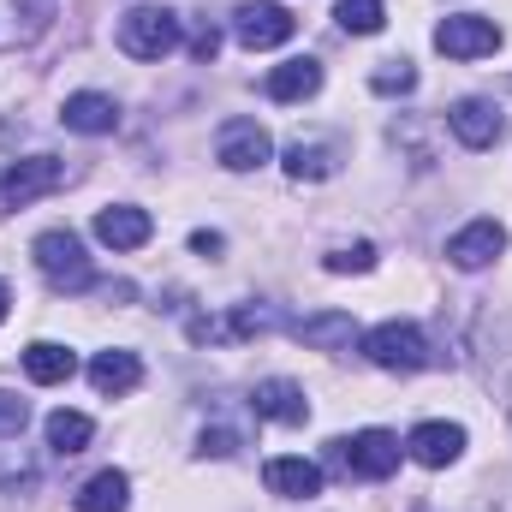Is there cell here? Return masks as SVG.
<instances>
[{
    "instance_id": "cell-1",
    "label": "cell",
    "mask_w": 512,
    "mask_h": 512,
    "mask_svg": "<svg viewBox=\"0 0 512 512\" xmlns=\"http://www.w3.org/2000/svg\"><path fill=\"white\" fill-rule=\"evenodd\" d=\"M36 268L48 274L54 292H90V286H96V268H90V256H84V239L66 233V227H54V233L36 239Z\"/></svg>"
},
{
    "instance_id": "cell-2",
    "label": "cell",
    "mask_w": 512,
    "mask_h": 512,
    "mask_svg": "<svg viewBox=\"0 0 512 512\" xmlns=\"http://www.w3.org/2000/svg\"><path fill=\"white\" fill-rule=\"evenodd\" d=\"M399 441L387 435V429H358V435H346V441H328V459L346 471V477H370V483H382L399 471Z\"/></svg>"
},
{
    "instance_id": "cell-3",
    "label": "cell",
    "mask_w": 512,
    "mask_h": 512,
    "mask_svg": "<svg viewBox=\"0 0 512 512\" xmlns=\"http://www.w3.org/2000/svg\"><path fill=\"white\" fill-rule=\"evenodd\" d=\"M364 358H370L376 370L411 376V370H423V364H429V340H423V328H417V322H382V328H370V334H364Z\"/></svg>"
},
{
    "instance_id": "cell-4",
    "label": "cell",
    "mask_w": 512,
    "mask_h": 512,
    "mask_svg": "<svg viewBox=\"0 0 512 512\" xmlns=\"http://www.w3.org/2000/svg\"><path fill=\"white\" fill-rule=\"evenodd\" d=\"M120 48H126L131 60H161V54H173V48H179V18H173L167 6H131L126 18H120Z\"/></svg>"
},
{
    "instance_id": "cell-5",
    "label": "cell",
    "mask_w": 512,
    "mask_h": 512,
    "mask_svg": "<svg viewBox=\"0 0 512 512\" xmlns=\"http://www.w3.org/2000/svg\"><path fill=\"white\" fill-rule=\"evenodd\" d=\"M60 179H66V161H54V155H24V161H12V167L0 173V209H30L36 197L60 191Z\"/></svg>"
},
{
    "instance_id": "cell-6",
    "label": "cell",
    "mask_w": 512,
    "mask_h": 512,
    "mask_svg": "<svg viewBox=\"0 0 512 512\" xmlns=\"http://www.w3.org/2000/svg\"><path fill=\"white\" fill-rule=\"evenodd\" d=\"M435 48L447 60H483V54L501 48V24L483 18V12H453V18L435 24Z\"/></svg>"
},
{
    "instance_id": "cell-7",
    "label": "cell",
    "mask_w": 512,
    "mask_h": 512,
    "mask_svg": "<svg viewBox=\"0 0 512 512\" xmlns=\"http://www.w3.org/2000/svg\"><path fill=\"white\" fill-rule=\"evenodd\" d=\"M292 30H298V18L286 12V6H274V0H245L239 12H233V36L245 42V48H280V42H292Z\"/></svg>"
},
{
    "instance_id": "cell-8",
    "label": "cell",
    "mask_w": 512,
    "mask_h": 512,
    "mask_svg": "<svg viewBox=\"0 0 512 512\" xmlns=\"http://www.w3.org/2000/svg\"><path fill=\"white\" fill-rule=\"evenodd\" d=\"M54 12H60V0H0V54L42 42Z\"/></svg>"
},
{
    "instance_id": "cell-9",
    "label": "cell",
    "mask_w": 512,
    "mask_h": 512,
    "mask_svg": "<svg viewBox=\"0 0 512 512\" xmlns=\"http://www.w3.org/2000/svg\"><path fill=\"white\" fill-rule=\"evenodd\" d=\"M268 155H274V143H268V131L256 126V120H227L221 137H215V161L227 173H256Z\"/></svg>"
},
{
    "instance_id": "cell-10",
    "label": "cell",
    "mask_w": 512,
    "mask_h": 512,
    "mask_svg": "<svg viewBox=\"0 0 512 512\" xmlns=\"http://www.w3.org/2000/svg\"><path fill=\"white\" fill-rule=\"evenodd\" d=\"M447 126H453V137H459L465 149H495V143L507 137L501 108H495V102H483V96H465V102H453Z\"/></svg>"
},
{
    "instance_id": "cell-11",
    "label": "cell",
    "mask_w": 512,
    "mask_h": 512,
    "mask_svg": "<svg viewBox=\"0 0 512 512\" xmlns=\"http://www.w3.org/2000/svg\"><path fill=\"white\" fill-rule=\"evenodd\" d=\"M501 251H507V227H501V221H471V227H459V233L447 239V262L465 268V274H471V268H489Z\"/></svg>"
},
{
    "instance_id": "cell-12",
    "label": "cell",
    "mask_w": 512,
    "mask_h": 512,
    "mask_svg": "<svg viewBox=\"0 0 512 512\" xmlns=\"http://www.w3.org/2000/svg\"><path fill=\"white\" fill-rule=\"evenodd\" d=\"M405 453H411L417 465L441 471V465H453V459L465 453V429H459V423H417L411 441H405Z\"/></svg>"
},
{
    "instance_id": "cell-13",
    "label": "cell",
    "mask_w": 512,
    "mask_h": 512,
    "mask_svg": "<svg viewBox=\"0 0 512 512\" xmlns=\"http://www.w3.org/2000/svg\"><path fill=\"white\" fill-rule=\"evenodd\" d=\"M251 411L256 417H268V423H304V417H310V399H304V387L298 382L274 376V382L251 387Z\"/></svg>"
},
{
    "instance_id": "cell-14",
    "label": "cell",
    "mask_w": 512,
    "mask_h": 512,
    "mask_svg": "<svg viewBox=\"0 0 512 512\" xmlns=\"http://www.w3.org/2000/svg\"><path fill=\"white\" fill-rule=\"evenodd\" d=\"M262 483L280 501H316L322 495V465H310V459H268Z\"/></svg>"
},
{
    "instance_id": "cell-15",
    "label": "cell",
    "mask_w": 512,
    "mask_h": 512,
    "mask_svg": "<svg viewBox=\"0 0 512 512\" xmlns=\"http://www.w3.org/2000/svg\"><path fill=\"white\" fill-rule=\"evenodd\" d=\"M60 120H66V131H78V137H108V131L120 126V108H114V96L78 90V96H66Z\"/></svg>"
},
{
    "instance_id": "cell-16",
    "label": "cell",
    "mask_w": 512,
    "mask_h": 512,
    "mask_svg": "<svg viewBox=\"0 0 512 512\" xmlns=\"http://www.w3.org/2000/svg\"><path fill=\"white\" fill-rule=\"evenodd\" d=\"M149 233H155V221L143 209H131V203H114V209L96 215V239L108 251H137V245H149Z\"/></svg>"
},
{
    "instance_id": "cell-17",
    "label": "cell",
    "mask_w": 512,
    "mask_h": 512,
    "mask_svg": "<svg viewBox=\"0 0 512 512\" xmlns=\"http://www.w3.org/2000/svg\"><path fill=\"white\" fill-rule=\"evenodd\" d=\"M292 334H298V346H310V352H340V346L358 340V322H352L346 310H322V316H304Z\"/></svg>"
},
{
    "instance_id": "cell-18",
    "label": "cell",
    "mask_w": 512,
    "mask_h": 512,
    "mask_svg": "<svg viewBox=\"0 0 512 512\" xmlns=\"http://www.w3.org/2000/svg\"><path fill=\"white\" fill-rule=\"evenodd\" d=\"M137 382H143V358H137V352H96V364H90V387H96V393L120 399V393H131Z\"/></svg>"
},
{
    "instance_id": "cell-19",
    "label": "cell",
    "mask_w": 512,
    "mask_h": 512,
    "mask_svg": "<svg viewBox=\"0 0 512 512\" xmlns=\"http://www.w3.org/2000/svg\"><path fill=\"white\" fill-rule=\"evenodd\" d=\"M262 90H268V102H304V96L322 90V66H316V60H286V66L268 72Z\"/></svg>"
},
{
    "instance_id": "cell-20",
    "label": "cell",
    "mask_w": 512,
    "mask_h": 512,
    "mask_svg": "<svg viewBox=\"0 0 512 512\" xmlns=\"http://www.w3.org/2000/svg\"><path fill=\"white\" fill-rule=\"evenodd\" d=\"M286 173L298 185H322V179L340 173V155H334V143H292L286 149Z\"/></svg>"
},
{
    "instance_id": "cell-21",
    "label": "cell",
    "mask_w": 512,
    "mask_h": 512,
    "mask_svg": "<svg viewBox=\"0 0 512 512\" xmlns=\"http://www.w3.org/2000/svg\"><path fill=\"white\" fill-rule=\"evenodd\" d=\"M72 370H78V358L66 352V346H54V340H36V346H24V376L42 387L54 382H72Z\"/></svg>"
},
{
    "instance_id": "cell-22",
    "label": "cell",
    "mask_w": 512,
    "mask_h": 512,
    "mask_svg": "<svg viewBox=\"0 0 512 512\" xmlns=\"http://www.w3.org/2000/svg\"><path fill=\"white\" fill-rule=\"evenodd\" d=\"M126 501H131L126 471H96V477L78 489V512H126Z\"/></svg>"
},
{
    "instance_id": "cell-23",
    "label": "cell",
    "mask_w": 512,
    "mask_h": 512,
    "mask_svg": "<svg viewBox=\"0 0 512 512\" xmlns=\"http://www.w3.org/2000/svg\"><path fill=\"white\" fill-rule=\"evenodd\" d=\"M90 435H96V423H90L84 411H54V417H48V447H54L60 459L84 453V447H90Z\"/></svg>"
},
{
    "instance_id": "cell-24",
    "label": "cell",
    "mask_w": 512,
    "mask_h": 512,
    "mask_svg": "<svg viewBox=\"0 0 512 512\" xmlns=\"http://www.w3.org/2000/svg\"><path fill=\"white\" fill-rule=\"evenodd\" d=\"M334 18H340V30H346V36H376V30L387 24V6H382V0H340V6H334Z\"/></svg>"
},
{
    "instance_id": "cell-25",
    "label": "cell",
    "mask_w": 512,
    "mask_h": 512,
    "mask_svg": "<svg viewBox=\"0 0 512 512\" xmlns=\"http://www.w3.org/2000/svg\"><path fill=\"white\" fill-rule=\"evenodd\" d=\"M328 274H370L376 268V245H340V251L322 256Z\"/></svg>"
},
{
    "instance_id": "cell-26",
    "label": "cell",
    "mask_w": 512,
    "mask_h": 512,
    "mask_svg": "<svg viewBox=\"0 0 512 512\" xmlns=\"http://www.w3.org/2000/svg\"><path fill=\"white\" fill-rule=\"evenodd\" d=\"M370 84H376V96H405V90H417V72H411V60H387Z\"/></svg>"
},
{
    "instance_id": "cell-27",
    "label": "cell",
    "mask_w": 512,
    "mask_h": 512,
    "mask_svg": "<svg viewBox=\"0 0 512 512\" xmlns=\"http://www.w3.org/2000/svg\"><path fill=\"white\" fill-rule=\"evenodd\" d=\"M24 423H30V405H24L18 393H6V387H0V441H18V435H24Z\"/></svg>"
},
{
    "instance_id": "cell-28",
    "label": "cell",
    "mask_w": 512,
    "mask_h": 512,
    "mask_svg": "<svg viewBox=\"0 0 512 512\" xmlns=\"http://www.w3.org/2000/svg\"><path fill=\"white\" fill-rule=\"evenodd\" d=\"M197 453H203V459H233V453H239V435H233V429H203Z\"/></svg>"
},
{
    "instance_id": "cell-29",
    "label": "cell",
    "mask_w": 512,
    "mask_h": 512,
    "mask_svg": "<svg viewBox=\"0 0 512 512\" xmlns=\"http://www.w3.org/2000/svg\"><path fill=\"white\" fill-rule=\"evenodd\" d=\"M215 48H221V36L203 24V30H197V42H191V54H197V60H215Z\"/></svg>"
},
{
    "instance_id": "cell-30",
    "label": "cell",
    "mask_w": 512,
    "mask_h": 512,
    "mask_svg": "<svg viewBox=\"0 0 512 512\" xmlns=\"http://www.w3.org/2000/svg\"><path fill=\"white\" fill-rule=\"evenodd\" d=\"M221 245H227L221 233H191V251H197V256H215Z\"/></svg>"
},
{
    "instance_id": "cell-31",
    "label": "cell",
    "mask_w": 512,
    "mask_h": 512,
    "mask_svg": "<svg viewBox=\"0 0 512 512\" xmlns=\"http://www.w3.org/2000/svg\"><path fill=\"white\" fill-rule=\"evenodd\" d=\"M6 304H12V292H6V280H0V322H6Z\"/></svg>"
}]
</instances>
